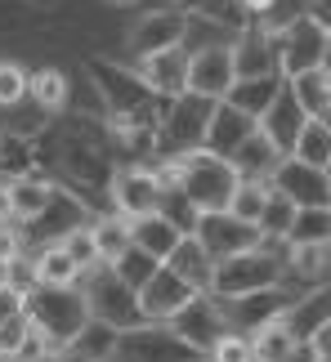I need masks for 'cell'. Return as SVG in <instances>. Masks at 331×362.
<instances>
[{"label":"cell","mask_w":331,"mask_h":362,"mask_svg":"<svg viewBox=\"0 0 331 362\" xmlns=\"http://www.w3.org/2000/svg\"><path fill=\"white\" fill-rule=\"evenodd\" d=\"M108 197H112V211H117V215L144 219V215H157V211H161L166 188L157 184V175L148 170V165H126V170L112 175V188H108Z\"/></svg>","instance_id":"cell-13"},{"label":"cell","mask_w":331,"mask_h":362,"mask_svg":"<svg viewBox=\"0 0 331 362\" xmlns=\"http://www.w3.org/2000/svg\"><path fill=\"white\" fill-rule=\"evenodd\" d=\"M23 336H27V317H9V322H0V358H5V362L18 354Z\"/></svg>","instance_id":"cell-43"},{"label":"cell","mask_w":331,"mask_h":362,"mask_svg":"<svg viewBox=\"0 0 331 362\" xmlns=\"http://www.w3.org/2000/svg\"><path fill=\"white\" fill-rule=\"evenodd\" d=\"M166 269L179 273L192 291H202V296H206V291H211V277H215V259L206 255V246L192 238V233H184L179 246L170 250V259H166Z\"/></svg>","instance_id":"cell-23"},{"label":"cell","mask_w":331,"mask_h":362,"mask_svg":"<svg viewBox=\"0 0 331 362\" xmlns=\"http://www.w3.org/2000/svg\"><path fill=\"white\" fill-rule=\"evenodd\" d=\"M233 72H238V81H251V76H282V72H278V49H273V32H269V27L251 23L246 32H238V40H233Z\"/></svg>","instance_id":"cell-17"},{"label":"cell","mask_w":331,"mask_h":362,"mask_svg":"<svg viewBox=\"0 0 331 362\" xmlns=\"http://www.w3.org/2000/svg\"><path fill=\"white\" fill-rule=\"evenodd\" d=\"M81 277L86 273L72 264V255L63 250V242H45L40 255L32 259V282H40V286H81Z\"/></svg>","instance_id":"cell-27"},{"label":"cell","mask_w":331,"mask_h":362,"mask_svg":"<svg viewBox=\"0 0 331 362\" xmlns=\"http://www.w3.org/2000/svg\"><path fill=\"white\" fill-rule=\"evenodd\" d=\"M282 282H286V246L265 242V246L246 250V255L219 259L206 296L228 304V300H242V296H260V291H278Z\"/></svg>","instance_id":"cell-3"},{"label":"cell","mask_w":331,"mask_h":362,"mask_svg":"<svg viewBox=\"0 0 331 362\" xmlns=\"http://www.w3.org/2000/svg\"><path fill=\"white\" fill-rule=\"evenodd\" d=\"M206 362H251V336L228 331V336L211 349V358H206Z\"/></svg>","instance_id":"cell-41"},{"label":"cell","mask_w":331,"mask_h":362,"mask_svg":"<svg viewBox=\"0 0 331 362\" xmlns=\"http://www.w3.org/2000/svg\"><path fill=\"white\" fill-rule=\"evenodd\" d=\"M211 112H215V103L202 99V94H179V99L166 103L161 125H157V139H161L166 157H188V152H202Z\"/></svg>","instance_id":"cell-7"},{"label":"cell","mask_w":331,"mask_h":362,"mask_svg":"<svg viewBox=\"0 0 331 362\" xmlns=\"http://www.w3.org/2000/svg\"><path fill=\"white\" fill-rule=\"evenodd\" d=\"M54 192H59V184H54V179H45V175L13 179V184H9V206H13V219H18V224H36V219L50 211Z\"/></svg>","instance_id":"cell-24"},{"label":"cell","mask_w":331,"mask_h":362,"mask_svg":"<svg viewBox=\"0 0 331 362\" xmlns=\"http://www.w3.org/2000/svg\"><path fill=\"white\" fill-rule=\"evenodd\" d=\"M166 327H170L175 336L184 340V344H188V349L197 354V358H211V349H215V344L228 336L224 309H219V304H215L211 296H197V300L188 304V309H179V313H175Z\"/></svg>","instance_id":"cell-11"},{"label":"cell","mask_w":331,"mask_h":362,"mask_svg":"<svg viewBox=\"0 0 331 362\" xmlns=\"http://www.w3.org/2000/svg\"><path fill=\"white\" fill-rule=\"evenodd\" d=\"M90 238H94V246H99V259L103 264H117L121 255H126V250H130V219L126 215H94L90 219Z\"/></svg>","instance_id":"cell-29"},{"label":"cell","mask_w":331,"mask_h":362,"mask_svg":"<svg viewBox=\"0 0 331 362\" xmlns=\"http://www.w3.org/2000/svg\"><path fill=\"white\" fill-rule=\"evenodd\" d=\"M23 317L27 327H36L54 349H72L76 336L86 331L90 317V300L81 286H40L32 282L23 291Z\"/></svg>","instance_id":"cell-2"},{"label":"cell","mask_w":331,"mask_h":362,"mask_svg":"<svg viewBox=\"0 0 331 362\" xmlns=\"http://www.w3.org/2000/svg\"><path fill=\"white\" fill-rule=\"evenodd\" d=\"M296 224V206L282 197V192H269L265 202V215H260V233H265V242L273 246H286V233Z\"/></svg>","instance_id":"cell-36"},{"label":"cell","mask_w":331,"mask_h":362,"mask_svg":"<svg viewBox=\"0 0 331 362\" xmlns=\"http://www.w3.org/2000/svg\"><path fill=\"white\" fill-rule=\"evenodd\" d=\"M233 81H238V72H233V45H202L197 54H188V94L224 103Z\"/></svg>","instance_id":"cell-14"},{"label":"cell","mask_w":331,"mask_h":362,"mask_svg":"<svg viewBox=\"0 0 331 362\" xmlns=\"http://www.w3.org/2000/svg\"><path fill=\"white\" fill-rule=\"evenodd\" d=\"M0 144H5V134H0Z\"/></svg>","instance_id":"cell-54"},{"label":"cell","mask_w":331,"mask_h":362,"mask_svg":"<svg viewBox=\"0 0 331 362\" xmlns=\"http://www.w3.org/2000/svg\"><path fill=\"white\" fill-rule=\"evenodd\" d=\"M108 269H112V273H117V277H121V282H126L130 291H144V286H148V277H153V273L161 269V264H157L153 255H144L139 246H130L126 255H121L117 264H108Z\"/></svg>","instance_id":"cell-38"},{"label":"cell","mask_w":331,"mask_h":362,"mask_svg":"<svg viewBox=\"0 0 331 362\" xmlns=\"http://www.w3.org/2000/svg\"><path fill=\"white\" fill-rule=\"evenodd\" d=\"M9 317H23V286L0 282V322H9Z\"/></svg>","instance_id":"cell-45"},{"label":"cell","mask_w":331,"mask_h":362,"mask_svg":"<svg viewBox=\"0 0 331 362\" xmlns=\"http://www.w3.org/2000/svg\"><path fill=\"white\" fill-rule=\"evenodd\" d=\"M192 238L206 246V255H211L215 264L219 259H233V255H246V250H255V246H265L260 224H246V219L228 215V211L197 215V219H192Z\"/></svg>","instance_id":"cell-9"},{"label":"cell","mask_w":331,"mask_h":362,"mask_svg":"<svg viewBox=\"0 0 331 362\" xmlns=\"http://www.w3.org/2000/svg\"><path fill=\"white\" fill-rule=\"evenodd\" d=\"M278 161H282V152L269 144V134H265V130H255V134L228 157V165L238 170V179H269L273 170H278Z\"/></svg>","instance_id":"cell-26"},{"label":"cell","mask_w":331,"mask_h":362,"mask_svg":"<svg viewBox=\"0 0 331 362\" xmlns=\"http://www.w3.org/2000/svg\"><path fill=\"white\" fill-rule=\"evenodd\" d=\"M286 273L305 277L309 286L331 282V246H286Z\"/></svg>","instance_id":"cell-32"},{"label":"cell","mask_w":331,"mask_h":362,"mask_svg":"<svg viewBox=\"0 0 331 362\" xmlns=\"http://www.w3.org/2000/svg\"><path fill=\"white\" fill-rule=\"evenodd\" d=\"M291 349H296V340H291V331H286L282 317L269 322V327H260L251 336V362H286Z\"/></svg>","instance_id":"cell-35"},{"label":"cell","mask_w":331,"mask_h":362,"mask_svg":"<svg viewBox=\"0 0 331 362\" xmlns=\"http://www.w3.org/2000/svg\"><path fill=\"white\" fill-rule=\"evenodd\" d=\"M108 362H206V358L192 354L166 322H144L134 331H117Z\"/></svg>","instance_id":"cell-8"},{"label":"cell","mask_w":331,"mask_h":362,"mask_svg":"<svg viewBox=\"0 0 331 362\" xmlns=\"http://www.w3.org/2000/svg\"><path fill=\"white\" fill-rule=\"evenodd\" d=\"M286 362H318V349H313V344H296Z\"/></svg>","instance_id":"cell-49"},{"label":"cell","mask_w":331,"mask_h":362,"mask_svg":"<svg viewBox=\"0 0 331 362\" xmlns=\"http://www.w3.org/2000/svg\"><path fill=\"white\" fill-rule=\"evenodd\" d=\"M50 354H54V344L40 336L36 327H27V336H23V344H18V354H13L9 362H45Z\"/></svg>","instance_id":"cell-42"},{"label":"cell","mask_w":331,"mask_h":362,"mask_svg":"<svg viewBox=\"0 0 331 362\" xmlns=\"http://www.w3.org/2000/svg\"><path fill=\"white\" fill-rule=\"evenodd\" d=\"M63 250H67V255H72V264H76V269L81 273H90V269H99V246H94V238H90V224H81V228H72V233H67V238H63Z\"/></svg>","instance_id":"cell-39"},{"label":"cell","mask_w":331,"mask_h":362,"mask_svg":"<svg viewBox=\"0 0 331 362\" xmlns=\"http://www.w3.org/2000/svg\"><path fill=\"white\" fill-rule=\"evenodd\" d=\"M134 72L148 81V90H153L157 99L170 103V99H179V94H188V49L175 45V49L153 54V59H139Z\"/></svg>","instance_id":"cell-18"},{"label":"cell","mask_w":331,"mask_h":362,"mask_svg":"<svg viewBox=\"0 0 331 362\" xmlns=\"http://www.w3.org/2000/svg\"><path fill=\"white\" fill-rule=\"evenodd\" d=\"M282 322H286L296 344H313V336L331 322V282L327 286H309L300 300H291V309L282 313Z\"/></svg>","instance_id":"cell-20"},{"label":"cell","mask_w":331,"mask_h":362,"mask_svg":"<svg viewBox=\"0 0 331 362\" xmlns=\"http://www.w3.org/2000/svg\"><path fill=\"white\" fill-rule=\"evenodd\" d=\"M112 5H139V0H112Z\"/></svg>","instance_id":"cell-52"},{"label":"cell","mask_w":331,"mask_h":362,"mask_svg":"<svg viewBox=\"0 0 331 362\" xmlns=\"http://www.w3.org/2000/svg\"><path fill=\"white\" fill-rule=\"evenodd\" d=\"M327 45H331V36L309 18V13H296L286 27H278V32H273V49H278V72H282V81H296V76H305V72H318L323 59H327Z\"/></svg>","instance_id":"cell-6"},{"label":"cell","mask_w":331,"mask_h":362,"mask_svg":"<svg viewBox=\"0 0 331 362\" xmlns=\"http://www.w3.org/2000/svg\"><path fill=\"white\" fill-rule=\"evenodd\" d=\"M27 94H32L36 107H45V112H63L67 99H72V81H67V72H59V67H40V72H32V81H27Z\"/></svg>","instance_id":"cell-33"},{"label":"cell","mask_w":331,"mask_h":362,"mask_svg":"<svg viewBox=\"0 0 331 362\" xmlns=\"http://www.w3.org/2000/svg\"><path fill=\"white\" fill-rule=\"evenodd\" d=\"M0 224H13V206H9V184L0 179Z\"/></svg>","instance_id":"cell-47"},{"label":"cell","mask_w":331,"mask_h":362,"mask_svg":"<svg viewBox=\"0 0 331 362\" xmlns=\"http://www.w3.org/2000/svg\"><path fill=\"white\" fill-rule=\"evenodd\" d=\"M305 107L296 103V94H291V86H282V94L273 99V107L265 117H260V130L269 134V144L282 152V157H291V148H296V139H300V130H305Z\"/></svg>","instance_id":"cell-21"},{"label":"cell","mask_w":331,"mask_h":362,"mask_svg":"<svg viewBox=\"0 0 331 362\" xmlns=\"http://www.w3.org/2000/svg\"><path fill=\"white\" fill-rule=\"evenodd\" d=\"M179 238H184V224L170 219L166 211L144 215V219H130V246H139L144 255H153L157 264L170 259V250L179 246Z\"/></svg>","instance_id":"cell-22"},{"label":"cell","mask_w":331,"mask_h":362,"mask_svg":"<svg viewBox=\"0 0 331 362\" xmlns=\"http://www.w3.org/2000/svg\"><path fill=\"white\" fill-rule=\"evenodd\" d=\"M23 259V233L13 224H0V264H18Z\"/></svg>","instance_id":"cell-44"},{"label":"cell","mask_w":331,"mask_h":362,"mask_svg":"<svg viewBox=\"0 0 331 362\" xmlns=\"http://www.w3.org/2000/svg\"><path fill=\"white\" fill-rule=\"evenodd\" d=\"M269 188L282 192L296 211H309V206H331V170L318 165H305L296 157H282L278 170L269 175Z\"/></svg>","instance_id":"cell-12"},{"label":"cell","mask_w":331,"mask_h":362,"mask_svg":"<svg viewBox=\"0 0 331 362\" xmlns=\"http://www.w3.org/2000/svg\"><path fill=\"white\" fill-rule=\"evenodd\" d=\"M282 94V76H251V81H233V90L224 94L228 107L246 112L251 121H260L273 107V99Z\"/></svg>","instance_id":"cell-25"},{"label":"cell","mask_w":331,"mask_h":362,"mask_svg":"<svg viewBox=\"0 0 331 362\" xmlns=\"http://www.w3.org/2000/svg\"><path fill=\"white\" fill-rule=\"evenodd\" d=\"M188 23H192V18H188L184 9H175V5H166V9H148L144 18H134V23H130L126 45L134 49V59H153V54H161V49L184 45Z\"/></svg>","instance_id":"cell-10"},{"label":"cell","mask_w":331,"mask_h":362,"mask_svg":"<svg viewBox=\"0 0 331 362\" xmlns=\"http://www.w3.org/2000/svg\"><path fill=\"white\" fill-rule=\"evenodd\" d=\"M318 362H331V358H323V354H318Z\"/></svg>","instance_id":"cell-53"},{"label":"cell","mask_w":331,"mask_h":362,"mask_svg":"<svg viewBox=\"0 0 331 362\" xmlns=\"http://www.w3.org/2000/svg\"><path fill=\"white\" fill-rule=\"evenodd\" d=\"M81 291H86V300H90V317H94V322H103L112 331L144 327L139 291H130L112 269H108V264H99V269H90L86 277H81Z\"/></svg>","instance_id":"cell-5"},{"label":"cell","mask_w":331,"mask_h":362,"mask_svg":"<svg viewBox=\"0 0 331 362\" xmlns=\"http://www.w3.org/2000/svg\"><path fill=\"white\" fill-rule=\"evenodd\" d=\"M219 304V300H215ZM224 309V322L228 331H238V336H246V331H255L260 327H269V322H278V317L291 309V300H286V291H260V296H242V300H228V304H219Z\"/></svg>","instance_id":"cell-16"},{"label":"cell","mask_w":331,"mask_h":362,"mask_svg":"<svg viewBox=\"0 0 331 362\" xmlns=\"http://www.w3.org/2000/svg\"><path fill=\"white\" fill-rule=\"evenodd\" d=\"M300 13H309V18L318 23V27H323L327 36H331V0H309V5L300 9Z\"/></svg>","instance_id":"cell-46"},{"label":"cell","mask_w":331,"mask_h":362,"mask_svg":"<svg viewBox=\"0 0 331 362\" xmlns=\"http://www.w3.org/2000/svg\"><path fill=\"white\" fill-rule=\"evenodd\" d=\"M273 5H278V0H242V9H246V13H251V23L260 18V13H269Z\"/></svg>","instance_id":"cell-48"},{"label":"cell","mask_w":331,"mask_h":362,"mask_svg":"<svg viewBox=\"0 0 331 362\" xmlns=\"http://www.w3.org/2000/svg\"><path fill=\"white\" fill-rule=\"evenodd\" d=\"M269 179H242L238 192H233V202H228V215H238L246 219V224H260V215H265V202H269Z\"/></svg>","instance_id":"cell-37"},{"label":"cell","mask_w":331,"mask_h":362,"mask_svg":"<svg viewBox=\"0 0 331 362\" xmlns=\"http://www.w3.org/2000/svg\"><path fill=\"white\" fill-rule=\"evenodd\" d=\"M0 362H5V358H0Z\"/></svg>","instance_id":"cell-55"},{"label":"cell","mask_w":331,"mask_h":362,"mask_svg":"<svg viewBox=\"0 0 331 362\" xmlns=\"http://www.w3.org/2000/svg\"><path fill=\"white\" fill-rule=\"evenodd\" d=\"M27 81L32 72H23L18 63H0V107H13L27 99Z\"/></svg>","instance_id":"cell-40"},{"label":"cell","mask_w":331,"mask_h":362,"mask_svg":"<svg viewBox=\"0 0 331 362\" xmlns=\"http://www.w3.org/2000/svg\"><path fill=\"white\" fill-rule=\"evenodd\" d=\"M255 130H260V121H251L246 112H238V107H228V103H215L211 125H206L202 152H211V157H224V161H228Z\"/></svg>","instance_id":"cell-19"},{"label":"cell","mask_w":331,"mask_h":362,"mask_svg":"<svg viewBox=\"0 0 331 362\" xmlns=\"http://www.w3.org/2000/svg\"><path fill=\"white\" fill-rule=\"evenodd\" d=\"M286 246H331V206L296 211V224L286 233Z\"/></svg>","instance_id":"cell-34"},{"label":"cell","mask_w":331,"mask_h":362,"mask_svg":"<svg viewBox=\"0 0 331 362\" xmlns=\"http://www.w3.org/2000/svg\"><path fill=\"white\" fill-rule=\"evenodd\" d=\"M296 94V103L305 107V117H327L331 121V72H305V76H296V81H286Z\"/></svg>","instance_id":"cell-31"},{"label":"cell","mask_w":331,"mask_h":362,"mask_svg":"<svg viewBox=\"0 0 331 362\" xmlns=\"http://www.w3.org/2000/svg\"><path fill=\"white\" fill-rule=\"evenodd\" d=\"M32 144V157L36 165H45L63 179L59 188L76 192L81 202H94V197H108V188H112V130H108L103 121L94 117H63L54 125H40L36 139H27Z\"/></svg>","instance_id":"cell-1"},{"label":"cell","mask_w":331,"mask_h":362,"mask_svg":"<svg viewBox=\"0 0 331 362\" xmlns=\"http://www.w3.org/2000/svg\"><path fill=\"white\" fill-rule=\"evenodd\" d=\"M238 184L242 179L224 157H211V152H188V157H179V192H184V202L197 215L228 211Z\"/></svg>","instance_id":"cell-4"},{"label":"cell","mask_w":331,"mask_h":362,"mask_svg":"<svg viewBox=\"0 0 331 362\" xmlns=\"http://www.w3.org/2000/svg\"><path fill=\"white\" fill-rule=\"evenodd\" d=\"M313 349H318L323 358H331V322H327V327L318 331V336H313Z\"/></svg>","instance_id":"cell-50"},{"label":"cell","mask_w":331,"mask_h":362,"mask_svg":"<svg viewBox=\"0 0 331 362\" xmlns=\"http://www.w3.org/2000/svg\"><path fill=\"white\" fill-rule=\"evenodd\" d=\"M175 9H184L188 18H202V23H215V27H228L233 36L251 27V13L242 9V0H175Z\"/></svg>","instance_id":"cell-28"},{"label":"cell","mask_w":331,"mask_h":362,"mask_svg":"<svg viewBox=\"0 0 331 362\" xmlns=\"http://www.w3.org/2000/svg\"><path fill=\"white\" fill-rule=\"evenodd\" d=\"M202 291H192L179 273H170L161 264V269L148 277V286L139 291V309H144V322H170L179 309H188L192 300H197Z\"/></svg>","instance_id":"cell-15"},{"label":"cell","mask_w":331,"mask_h":362,"mask_svg":"<svg viewBox=\"0 0 331 362\" xmlns=\"http://www.w3.org/2000/svg\"><path fill=\"white\" fill-rule=\"evenodd\" d=\"M296 161L305 165H318V170H331V121L327 117H309L305 130H300L296 148H291Z\"/></svg>","instance_id":"cell-30"},{"label":"cell","mask_w":331,"mask_h":362,"mask_svg":"<svg viewBox=\"0 0 331 362\" xmlns=\"http://www.w3.org/2000/svg\"><path fill=\"white\" fill-rule=\"evenodd\" d=\"M323 72H331V45H327V59H323Z\"/></svg>","instance_id":"cell-51"}]
</instances>
